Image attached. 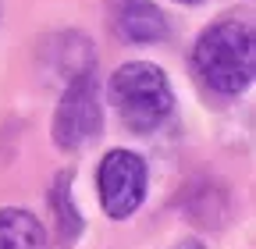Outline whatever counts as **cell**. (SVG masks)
<instances>
[{"instance_id":"1","label":"cell","mask_w":256,"mask_h":249,"mask_svg":"<svg viewBox=\"0 0 256 249\" xmlns=\"http://www.w3.org/2000/svg\"><path fill=\"white\" fill-rule=\"evenodd\" d=\"M192 68L200 82L217 96H242L256 75V36L249 18H220L192 50Z\"/></svg>"},{"instance_id":"2","label":"cell","mask_w":256,"mask_h":249,"mask_svg":"<svg viewBox=\"0 0 256 249\" xmlns=\"http://www.w3.org/2000/svg\"><path fill=\"white\" fill-rule=\"evenodd\" d=\"M107 92H110V104H114L118 118L124 121V128L136 132V136L156 132L174 110L171 78L164 75V68L150 64V60H128V64H121L110 75Z\"/></svg>"},{"instance_id":"3","label":"cell","mask_w":256,"mask_h":249,"mask_svg":"<svg viewBox=\"0 0 256 249\" xmlns=\"http://www.w3.org/2000/svg\"><path fill=\"white\" fill-rule=\"evenodd\" d=\"M100 124H104V104H100V86H96V68H92L64 82L60 104L50 121L54 146L64 153H75L92 136H100Z\"/></svg>"},{"instance_id":"4","label":"cell","mask_w":256,"mask_h":249,"mask_svg":"<svg viewBox=\"0 0 256 249\" xmlns=\"http://www.w3.org/2000/svg\"><path fill=\"white\" fill-rule=\"evenodd\" d=\"M146 160L132 150H110L96 168V189H100V206L110 221L132 217L146 200Z\"/></svg>"},{"instance_id":"5","label":"cell","mask_w":256,"mask_h":249,"mask_svg":"<svg viewBox=\"0 0 256 249\" xmlns=\"http://www.w3.org/2000/svg\"><path fill=\"white\" fill-rule=\"evenodd\" d=\"M114 22H118V32L128 43H164L171 32L164 11L153 0H118Z\"/></svg>"},{"instance_id":"6","label":"cell","mask_w":256,"mask_h":249,"mask_svg":"<svg viewBox=\"0 0 256 249\" xmlns=\"http://www.w3.org/2000/svg\"><path fill=\"white\" fill-rule=\"evenodd\" d=\"M0 249H50L43 221L32 210L0 206Z\"/></svg>"},{"instance_id":"7","label":"cell","mask_w":256,"mask_h":249,"mask_svg":"<svg viewBox=\"0 0 256 249\" xmlns=\"http://www.w3.org/2000/svg\"><path fill=\"white\" fill-rule=\"evenodd\" d=\"M50 206L57 214V235L64 246H75V238L82 235V217L75 206V192H72V171H60L50 192Z\"/></svg>"},{"instance_id":"8","label":"cell","mask_w":256,"mask_h":249,"mask_svg":"<svg viewBox=\"0 0 256 249\" xmlns=\"http://www.w3.org/2000/svg\"><path fill=\"white\" fill-rule=\"evenodd\" d=\"M174 249H206L203 242H196V238H185V242H178Z\"/></svg>"},{"instance_id":"9","label":"cell","mask_w":256,"mask_h":249,"mask_svg":"<svg viewBox=\"0 0 256 249\" xmlns=\"http://www.w3.org/2000/svg\"><path fill=\"white\" fill-rule=\"evenodd\" d=\"M174 4H203V0H174Z\"/></svg>"}]
</instances>
